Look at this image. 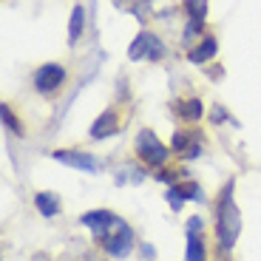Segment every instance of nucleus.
Instances as JSON below:
<instances>
[{
  "label": "nucleus",
  "mask_w": 261,
  "mask_h": 261,
  "mask_svg": "<svg viewBox=\"0 0 261 261\" xmlns=\"http://www.w3.org/2000/svg\"><path fill=\"white\" fill-rule=\"evenodd\" d=\"M239 233H242V216L233 202V182H227L219 193V204H216V236H219L224 253L236 244Z\"/></svg>",
  "instance_id": "obj_1"
},
{
  "label": "nucleus",
  "mask_w": 261,
  "mask_h": 261,
  "mask_svg": "<svg viewBox=\"0 0 261 261\" xmlns=\"http://www.w3.org/2000/svg\"><path fill=\"white\" fill-rule=\"evenodd\" d=\"M97 239L105 247V253L114 255V258H125V255L130 253V247H134V230H130L122 219H117V222L108 224L102 233H97Z\"/></svg>",
  "instance_id": "obj_2"
},
{
  "label": "nucleus",
  "mask_w": 261,
  "mask_h": 261,
  "mask_svg": "<svg viewBox=\"0 0 261 261\" xmlns=\"http://www.w3.org/2000/svg\"><path fill=\"white\" fill-rule=\"evenodd\" d=\"M137 156L142 159L145 165L159 168V165L168 162V148L153 137V130H139L137 134Z\"/></svg>",
  "instance_id": "obj_3"
},
{
  "label": "nucleus",
  "mask_w": 261,
  "mask_h": 261,
  "mask_svg": "<svg viewBox=\"0 0 261 261\" xmlns=\"http://www.w3.org/2000/svg\"><path fill=\"white\" fill-rule=\"evenodd\" d=\"M162 54H165L162 40H159L156 34H150V32L137 34L134 43H130V48H128V57L130 60H159Z\"/></svg>",
  "instance_id": "obj_4"
},
{
  "label": "nucleus",
  "mask_w": 261,
  "mask_h": 261,
  "mask_svg": "<svg viewBox=\"0 0 261 261\" xmlns=\"http://www.w3.org/2000/svg\"><path fill=\"white\" fill-rule=\"evenodd\" d=\"M63 83H65V68L60 63L40 65L37 74H34V88H37L40 94H54Z\"/></svg>",
  "instance_id": "obj_5"
},
{
  "label": "nucleus",
  "mask_w": 261,
  "mask_h": 261,
  "mask_svg": "<svg viewBox=\"0 0 261 261\" xmlns=\"http://www.w3.org/2000/svg\"><path fill=\"white\" fill-rule=\"evenodd\" d=\"M51 159L60 165H68V168H80L85 173H97L99 170V159L91 156V153H83V150H54Z\"/></svg>",
  "instance_id": "obj_6"
},
{
  "label": "nucleus",
  "mask_w": 261,
  "mask_h": 261,
  "mask_svg": "<svg viewBox=\"0 0 261 261\" xmlns=\"http://www.w3.org/2000/svg\"><path fill=\"white\" fill-rule=\"evenodd\" d=\"M119 130V117H117V111L114 108H108V111H102L97 119H94V125H91V139H108V137H114Z\"/></svg>",
  "instance_id": "obj_7"
},
{
  "label": "nucleus",
  "mask_w": 261,
  "mask_h": 261,
  "mask_svg": "<svg viewBox=\"0 0 261 261\" xmlns=\"http://www.w3.org/2000/svg\"><path fill=\"white\" fill-rule=\"evenodd\" d=\"M173 150H179V153H182L185 159L199 156V150H202V145H199V134L176 130V134H173Z\"/></svg>",
  "instance_id": "obj_8"
},
{
  "label": "nucleus",
  "mask_w": 261,
  "mask_h": 261,
  "mask_svg": "<svg viewBox=\"0 0 261 261\" xmlns=\"http://www.w3.org/2000/svg\"><path fill=\"white\" fill-rule=\"evenodd\" d=\"M119 216H114L111 210H91V213H83V227H88V230H94V233H102L108 224H114Z\"/></svg>",
  "instance_id": "obj_9"
},
{
  "label": "nucleus",
  "mask_w": 261,
  "mask_h": 261,
  "mask_svg": "<svg viewBox=\"0 0 261 261\" xmlns=\"http://www.w3.org/2000/svg\"><path fill=\"white\" fill-rule=\"evenodd\" d=\"M216 51H219V43H216L213 37H204L199 46L188 51V60H190V63H207V60L213 57Z\"/></svg>",
  "instance_id": "obj_10"
},
{
  "label": "nucleus",
  "mask_w": 261,
  "mask_h": 261,
  "mask_svg": "<svg viewBox=\"0 0 261 261\" xmlns=\"http://www.w3.org/2000/svg\"><path fill=\"white\" fill-rule=\"evenodd\" d=\"M185 261H207V250L199 233H188V247H185Z\"/></svg>",
  "instance_id": "obj_11"
},
{
  "label": "nucleus",
  "mask_w": 261,
  "mask_h": 261,
  "mask_svg": "<svg viewBox=\"0 0 261 261\" xmlns=\"http://www.w3.org/2000/svg\"><path fill=\"white\" fill-rule=\"evenodd\" d=\"M83 23H85L83 6H74L71 9V20H68V46H77L80 34H83Z\"/></svg>",
  "instance_id": "obj_12"
},
{
  "label": "nucleus",
  "mask_w": 261,
  "mask_h": 261,
  "mask_svg": "<svg viewBox=\"0 0 261 261\" xmlns=\"http://www.w3.org/2000/svg\"><path fill=\"white\" fill-rule=\"evenodd\" d=\"M173 111H179V117H182V119H190V122H196V119H202V102H199V99L173 102Z\"/></svg>",
  "instance_id": "obj_13"
},
{
  "label": "nucleus",
  "mask_w": 261,
  "mask_h": 261,
  "mask_svg": "<svg viewBox=\"0 0 261 261\" xmlns=\"http://www.w3.org/2000/svg\"><path fill=\"white\" fill-rule=\"evenodd\" d=\"M34 204L43 216H57L60 213V199L54 193H37L34 196Z\"/></svg>",
  "instance_id": "obj_14"
},
{
  "label": "nucleus",
  "mask_w": 261,
  "mask_h": 261,
  "mask_svg": "<svg viewBox=\"0 0 261 261\" xmlns=\"http://www.w3.org/2000/svg\"><path fill=\"white\" fill-rule=\"evenodd\" d=\"M185 9L196 23H204V17H207V0H185Z\"/></svg>",
  "instance_id": "obj_15"
},
{
  "label": "nucleus",
  "mask_w": 261,
  "mask_h": 261,
  "mask_svg": "<svg viewBox=\"0 0 261 261\" xmlns=\"http://www.w3.org/2000/svg\"><path fill=\"white\" fill-rule=\"evenodd\" d=\"M185 199H188V196L182 193V188H176V185H170V188H168V202H170V207H173V210H182Z\"/></svg>",
  "instance_id": "obj_16"
},
{
  "label": "nucleus",
  "mask_w": 261,
  "mask_h": 261,
  "mask_svg": "<svg viewBox=\"0 0 261 261\" xmlns=\"http://www.w3.org/2000/svg\"><path fill=\"white\" fill-rule=\"evenodd\" d=\"M0 114H3V125H6V128H12V134H23V128H20L17 117L9 111V105H3V108H0Z\"/></svg>",
  "instance_id": "obj_17"
},
{
  "label": "nucleus",
  "mask_w": 261,
  "mask_h": 261,
  "mask_svg": "<svg viewBox=\"0 0 261 261\" xmlns=\"http://www.w3.org/2000/svg\"><path fill=\"white\" fill-rule=\"evenodd\" d=\"M213 122H227V111H224L222 105H213V114H210Z\"/></svg>",
  "instance_id": "obj_18"
},
{
  "label": "nucleus",
  "mask_w": 261,
  "mask_h": 261,
  "mask_svg": "<svg viewBox=\"0 0 261 261\" xmlns=\"http://www.w3.org/2000/svg\"><path fill=\"white\" fill-rule=\"evenodd\" d=\"M188 233H202V219H199V216H193L188 222Z\"/></svg>",
  "instance_id": "obj_19"
},
{
  "label": "nucleus",
  "mask_w": 261,
  "mask_h": 261,
  "mask_svg": "<svg viewBox=\"0 0 261 261\" xmlns=\"http://www.w3.org/2000/svg\"><path fill=\"white\" fill-rule=\"evenodd\" d=\"M142 255L145 258H153V247H150V244H142Z\"/></svg>",
  "instance_id": "obj_20"
}]
</instances>
